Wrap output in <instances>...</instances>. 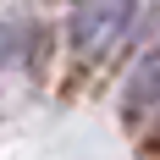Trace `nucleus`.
I'll use <instances>...</instances> for the list:
<instances>
[{"mask_svg": "<svg viewBox=\"0 0 160 160\" xmlns=\"http://www.w3.org/2000/svg\"><path fill=\"white\" fill-rule=\"evenodd\" d=\"M132 11H138V0H72V17H66L72 50L78 55H105L132 28Z\"/></svg>", "mask_w": 160, "mask_h": 160, "instance_id": "nucleus-1", "label": "nucleus"}, {"mask_svg": "<svg viewBox=\"0 0 160 160\" xmlns=\"http://www.w3.org/2000/svg\"><path fill=\"white\" fill-rule=\"evenodd\" d=\"M149 6H155V11H160V0H149Z\"/></svg>", "mask_w": 160, "mask_h": 160, "instance_id": "nucleus-2", "label": "nucleus"}]
</instances>
